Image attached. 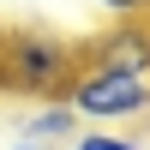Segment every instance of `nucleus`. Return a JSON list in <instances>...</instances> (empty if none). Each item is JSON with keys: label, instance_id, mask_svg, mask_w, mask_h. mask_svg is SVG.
<instances>
[{"label": "nucleus", "instance_id": "obj_1", "mask_svg": "<svg viewBox=\"0 0 150 150\" xmlns=\"http://www.w3.org/2000/svg\"><path fill=\"white\" fill-rule=\"evenodd\" d=\"M78 66H84L78 42H66L54 30H24V24L0 30V90L6 96H48V102H60V90L72 84Z\"/></svg>", "mask_w": 150, "mask_h": 150}, {"label": "nucleus", "instance_id": "obj_2", "mask_svg": "<svg viewBox=\"0 0 150 150\" xmlns=\"http://www.w3.org/2000/svg\"><path fill=\"white\" fill-rule=\"evenodd\" d=\"M60 102L78 114V126H138V120H150V78L84 60L72 84L60 90Z\"/></svg>", "mask_w": 150, "mask_h": 150}, {"label": "nucleus", "instance_id": "obj_3", "mask_svg": "<svg viewBox=\"0 0 150 150\" xmlns=\"http://www.w3.org/2000/svg\"><path fill=\"white\" fill-rule=\"evenodd\" d=\"M78 54L96 60V66H120V72H144L150 78V18H114L102 36H90Z\"/></svg>", "mask_w": 150, "mask_h": 150}, {"label": "nucleus", "instance_id": "obj_4", "mask_svg": "<svg viewBox=\"0 0 150 150\" xmlns=\"http://www.w3.org/2000/svg\"><path fill=\"white\" fill-rule=\"evenodd\" d=\"M18 132H24V138H36V144H72L78 114H72L66 102H48V108H30V114L18 120Z\"/></svg>", "mask_w": 150, "mask_h": 150}, {"label": "nucleus", "instance_id": "obj_5", "mask_svg": "<svg viewBox=\"0 0 150 150\" xmlns=\"http://www.w3.org/2000/svg\"><path fill=\"white\" fill-rule=\"evenodd\" d=\"M66 150H144V144L132 138L126 126H78Z\"/></svg>", "mask_w": 150, "mask_h": 150}, {"label": "nucleus", "instance_id": "obj_6", "mask_svg": "<svg viewBox=\"0 0 150 150\" xmlns=\"http://www.w3.org/2000/svg\"><path fill=\"white\" fill-rule=\"evenodd\" d=\"M108 18H150V0H96Z\"/></svg>", "mask_w": 150, "mask_h": 150}, {"label": "nucleus", "instance_id": "obj_7", "mask_svg": "<svg viewBox=\"0 0 150 150\" xmlns=\"http://www.w3.org/2000/svg\"><path fill=\"white\" fill-rule=\"evenodd\" d=\"M6 150H48V144H36V138H24V132H12V144Z\"/></svg>", "mask_w": 150, "mask_h": 150}]
</instances>
